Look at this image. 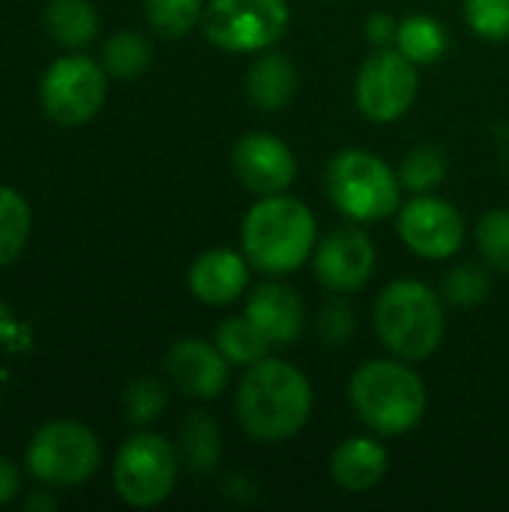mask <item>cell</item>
Segmentation results:
<instances>
[{"label": "cell", "mask_w": 509, "mask_h": 512, "mask_svg": "<svg viewBox=\"0 0 509 512\" xmlns=\"http://www.w3.org/2000/svg\"><path fill=\"white\" fill-rule=\"evenodd\" d=\"M165 411V387L153 378H138L126 390V414L132 423H153Z\"/></svg>", "instance_id": "29"}, {"label": "cell", "mask_w": 509, "mask_h": 512, "mask_svg": "<svg viewBox=\"0 0 509 512\" xmlns=\"http://www.w3.org/2000/svg\"><path fill=\"white\" fill-rule=\"evenodd\" d=\"M417 63L408 60L402 51H378L372 54L357 75V108L372 123H393L399 120L417 99Z\"/></svg>", "instance_id": "10"}, {"label": "cell", "mask_w": 509, "mask_h": 512, "mask_svg": "<svg viewBox=\"0 0 509 512\" xmlns=\"http://www.w3.org/2000/svg\"><path fill=\"white\" fill-rule=\"evenodd\" d=\"M465 18L483 39H509V0H465Z\"/></svg>", "instance_id": "28"}, {"label": "cell", "mask_w": 509, "mask_h": 512, "mask_svg": "<svg viewBox=\"0 0 509 512\" xmlns=\"http://www.w3.org/2000/svg\"><path fill=\"white\" fill-rule=\"evenodd\" d=\"M171 384L189 399H216L228 384V360L204 339H180L165 360Z\"/></svg>", "instance_id": "14"}, {"label": "cell", "mask_w": 509, "mask_h": 512, "mask_svg": "<svg viewBox=\"0 0 509 512\" xmlns=\"http://www.w3.org/2000/svg\"><path fill=\"white\" fill-rule=\"evenodd\" d=\"M27 507H30V510H36V507H39V510H54V501H51V498H39V495H33V498L27 501Z\"/></svg>", "instance_id": "34"}, {"label": "cell", "mask_w": 509, "mask_h": 512, "mask_svg": "<svg viewBox=\"0 0 509 512\" xmlns=\"http://www.w3.org/2000/svg\"><path fill=\"white\" fill-rule=\"evenodd\" d=\"M315 249L312 210L288 195H264L243 222L246 261L264 273L282 276L306 264Z\"/></svg>", "instance_id": "2"}, {"label": "cell", "mask_w": 509, "mask_h": 512, "mask_svg": "<svg viewBox=\"0 0 509 512\" xmlns=\"http://www.w3.org/2000/svg\"><path fill=\"white\" fill-rule=\"evenodd\" d=\"M48 33L69 48L87 45L99 30V15L90 0H51L45 9Z\"/></svg>", "instance_id": "19"}, {"label": "cell", "mask_w": 509, "mask_h": 512, "mask_svg": "<svg viewBox=\"0 0 509 512\" xmlns=\"http://www.w3.org/2000/svg\"><path fill=\"white\" fill-rule=\"evenodd\" d=\"M351 405L378 435H402L426 414V387L396 360H369L351 378Z\"/></svg>", "instance_id": "3"}, {"label": "cell", "mask_w": 509, "mask_h": 512, "mask_svg": "<svg viewBox=\"0 0 509 512\" xmlns=\"http://www.w3.org/2000/svg\"><path fill=\"white\" fill-rule=\"evenodd\" d=\"M105 93H108L105 69L84 54H69L54 60L39 84L42 108L60 126H81L93 120L105 105Z\"/></svg>", "instance_id": "9"}, {"label": "cell", "mask_w": 509, "mask_h": 512, "mask_svg": "<svg viewBox=\"0 0 509 512\" xmlns=\"http://www.w3.org/2000/svg\"><path fill=\"white\" fill-rule=\"evenodd\" d=\"M180 453L189 471H210L219 462L222 453V435L219 426L210 420V414H189L180 426Z\"/></svg>", "instance_id": "20"}, {"label": "cell", "mask_w": 509, "mask_h": 512, "mask_svg": "<svg viewBox=\"0 0 509 512\" xmlns=\"http://www.w3.org/2000/svg\"><path fill=\"white\" fill-rule=\"evenodd\" d=\"M177 483V453L153 432L132 435L114 459V489L129 507H159Z\"/></svg>", "instance_id": "8"}, {"label": "cell", "mask_w": 509, "mask_h": 512, "mask_svg": "<svg viewBox=\"0 0 509 512\" xmlns=\"http://www.w3.org/2000/svg\"><path fill=\"white\" fill-rule=\"evenodd\" d=\"M366 33H369V39H372L375 45H387L390 39L399 36V24H396L387 12H375V15L369 18V24H366Z\"/></svg>", "instance_id": "32"}, {"label": "cell", "mask_w": 509, "mask_h": 512, "mask_svg": "<svg viewBox=\"0 0 509 512\" xmlns=\"http://www.w3.org/2000/svg\"><path fill=\"white\" fill-rule=\"evenodd\" d=\"M102 450L96 435L75 420H54L42 426L27 447L30 474L48 489H75L99 468Z\"/></svg>", "instance_id": "6"}, {"label": "cell", "mask_w": 509, "mask_h": 512, "mask_svg": "<svg viewBox=\"0 0 509 512\" xmlns=\"http://www.w3.org/2000/svg\"><path fill=\"white\" fill-rule=\"evenodd\" d=\"M246 318L267 336L270 345L285 348L294 345L303 333L306 324V312H303V300L297 297V291H291L288 285L270 282L261 285L246 306Z\"/></svg>", "instance_id": "15"}, {"label": "cell", "mask_w": 509, "mask_h": 512, "mask_svg": "<svg viewBox=\"0 0 509 512\" xmlns=\"http://www.w3.org/2000/svg\"><path fill=\"white\" fill-rule=\"evenodd\" d=\"M387 465H390V456L378 441L348 438L345 444L336 447L330 459V474L345 492L360 495V492H372L384 480Z\"/></svg>", "instance_id": "17"}, {"label": "cell", "mask_w": 509, "mask_h": 512, "mask_svg": "<svg viewBox=\"0 0 509 512\" xmlns=\"http://www.w3.org/2000/svg\"><path fill=\"white\" fill-rule=\"evenodd\" d=\"M399 234L414 255L429 258V261H444L459 252L465 225H462L459 210L450 201L420 195L402 207Z\"/></svg>", "instance_id": "11"}, {"label": "cell", "mask_w": 509, "mask_h": 512, "mask_svg": "<svg viewBox=\"0 0 509 512\" xmlns=\"http://www.w3.org/2000/svg\"><path fill=\"white\" fill-rule=\"evenodd\" d=\"M330 201L354 222H381L399 210L402 180L369 150H345L327 168Z\"/></svg>", "instance_id": "5"}, {"label": "cell", "mask_w": 509, "mask_h": 512, "mask_svg": "<svg viewBox=\"0 0 509 512\" xmlns=\"http://www.w3.org/2000/svg\"><path fill=\"white\" fill-rule=\"evenodd\" d=\"M216 348L225 354L228 363L237 366H252L258 360L267 357V336L249 321V318H228L219 330H216Z\"/></svg>", "instance_id": "23"}, {"label": "cell", "mask_w": 509, "mask_h": 512, "mask_svg": "<svg viewBox=\"0 0 509 512\" xmlns=\"http://www.w3.org/2000/svg\"><path fill=\"white\" fill-rule=\"evenodd\" d=\"M234 171L240 183L255 195H282L297 177V159L291 147L273 135L255 132L237 141Z\"/></svg>", "instance_id": "12"}, {"label": "cell", "mask_w": 509, "mask_h": 512, "mask_svg": "<svg viewBox=\"0 0 509 512\" xmlns=\"http://www.w3.org/2000/svg\"><path fill=\"white\" fill-rule=\"evenodd\" d=\"M396 42H399V51L408 60L423 66V63H435V60L444 57V51H447V30L435 18L414 15V18L399 24Z\"/></svg>", "instance_id": "21"}, {"label": "cell", "mask_w": 509, "mask_h": 512, "mask_svg": "<svg viewBox=\"0 0 509 512\" xmlns=\"http://www.w3.org/2000/svg\"><path fill=\"white\" fill-rule=\"evenodd\" d=\"M375 330L402 360H426L444 339V309L435 291L414 279L387 285L375 303Z\"/></svg>", "instance_id": "4"}, {"label": "cell", "mask_w": 509, "mask_h": 512, "mask_svg": "<svg viewBox=\"0 0 509 512\" xmlns=\"http://www.w3.org/2000/svg\"><path fill=\"white\" fill-rule=\"evenodd\" d=\"M477 243L483 258L495 270L509 273V210H492L489 216H483L477 228Z\"/></svg>", "instance_id": "27"}, {"label": "cell", "mask_w": 509, "mask_h": 512, "mask_svg": "<svg viewBox=\"0 0 509 512\" xmlns=\"http://www.w3.org/2000/svg\"><path fill=\"white\" fill-rule=\"evenodd\" d=\"M444 294L453 306H477L489 294V279L477 267H459L447 276Z\"/></svg>", "instance_id": "30"}, {"label": "cell", "mask_w": 509, "mask_h": 512, "mask_svg": "<svg viewBox=\"0 0 509 512\" xmlns=\"http://www.w3.org/2000/svg\"><path fill=\"white\" fill-rule=\"evenodd\" d=\"M246 87L258 108L279 111L297 90V69L285 54H264L252 63Z\"/></svg>", "instance_id": "18"}, {"label": "cell", "mask_w": 509, "mask_h": 512, "mask_svg": "<svg viewBox=\"0 0 509 512\" xmlns=\"http://www.w3.org/2000/svg\"><path fill=\"white\" fill-rule=\"evenodd\" d=\"M288 18L285 0H210L204 9V33L222 51L252 54L279 42Z\"/></svg>", "instance_id": "7"}, {"label": "cell", "mask_w": 509, "mask_h": 512, "mask_svg": "<svg viewBox=\"0 0 509 512\" xmlns=\"http://www.w3.org/2000/svg\"><path fill=\"white\" fill-rule=\"evenodd\" d=\"M375 270V246L360 228L333 231L315 252V273L333 291H357Z\"/></svg>", "instance_id": "13"}, {"label": "cell", "mask_w": 509, "mask_h": 512, "mask_svg": "<svg viewBox=\"0 0 509 512\" xmlns=\"http://www.w3.org/2000/svg\"><path fill=\"white\" fill-rule=\"evenodd\" d=\"M402 186L414 192H429L447 177V159L435 147H417L405 162H402Z\"/></svg>", "instance_id": "26"}, {"label": "cell", "mask_w": 509, "mask_h": 512, "mask_svg": "<svg viewBox=\"0 0 509 512\" xmlns=\"http://www.w3.org/2000/svg\"><path fill=\"white\" fill-rule=\"evenodd\" d=\"M354 330V315L345 303H330L321 315V336L330 345H342Z\"/></svg>", "instance_id": "31"}, {"label": "cell", "mask_w": 509, "mask_h": 512, "mask_svg": "<svg viewBox=\"0 0 509 512\" xmlns=\"http://www.w3.org/2000/svg\"><path fill=\"white\" fill-rule=\"evenodd\" d=\"M30 237V207L21 192L0 186V267L12 264Z\"/></svg>", "instance_id": "22"}, {"label": "cell", "mask_w": 509, "mask_h": 512, "mask_svg": "<svg viewBox=\"0 0 509 512\" xmlns=\"http://www.w3.org/2000/svg\"><path fill=\"white\" fill-rule=\"evenodd\" d=\"M18 483H21L18 468L6 456H0V507L9 504L18 495Z\"/></svg>", "instance_id": "33"}, {"label": "cell", "mask_w": 509, "mask_h": 512, "mask_svg": "<svg viewBox=\"0 0 509 512\" xmlns=\"http://www.w3.org/2000/svg\"><path fill=\"white\" fill-rule=\"evenodd\" d=\"M105 69L117 78H138L150 66V45L135 30H120L105 42Z\"/></svg>", "instance_id": "24"}, {"label": "cell", "mask_w": 509, "mask_h": 512, "mask_svg": "<svg viewBox=\"0 0 509 512\" xmlns=\"http://www.w3.org/2000/svg\"><path fill=\"white\" fill-rule=\"evenodd\" d=\"M249 282V264L234 249H210L189 267V291L207 306L234 303Z\"/></svg>", "instance_id": "16"}, {"label": "cell", "mask_w": 509, "mask_h": 512, "mask_svg": "<svg viewBox=\"0 0 509 512\" xmlns=\"http://www.w3.org/2000/svg\"><path fill=\"white\" fill-rule=\"evenodd\" d=\"M309 414V378L285 360L264 357L252 363L237 387V417L252 441L282 444L309 423Z\"/></svg>", "instance_id": "1"}, {"label": "cell", "mask_w": 509, "mask_h": 512, "mask_svg": "<svg viewBox=\"0 0 509 512\" xmlns=\"http://www.w3.org/2000/svg\"><path fill=\"white\" fill-rule=\"evenodd\" d=\"M144 12L156 33L168 39H180L198 24V18L204 15V3L201 0H144Z\"/></svg>", "instance_id": "25"}]
</instances>
